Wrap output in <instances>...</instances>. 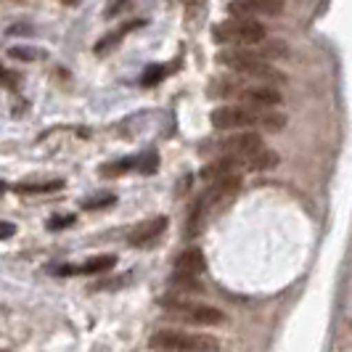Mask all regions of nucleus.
Masks as SVG:
<instances>
[{
	"instance_id": "nucleus-1",
	"label": "nucleus",
	"mask_w": 352,
	"mask_h": 352,
	"mask_svg": "<svg viewBox=\"0 0 352 352\" xmlns=\"http://www.w3.org/2000/svg\"><path fill=\"white\" fill-rule=\"evenodd\" d=\"M210 96L212 98H228L236 106H247V109H257V111H270L273 106L281 104V93L276 88H267V85L236 77V74L212 80Z\"/></svg>"
},
{
	"instance_id": "nucleus-2",
	"label": "nucleus",
	"mask_w": 352,
	"mask_h": 352,
	"mask_svg": "<svg viewBox=\"0 0 352 352\" xmlns=\"http://www.w3.org/2000/svg\"><path fill=\"white\" fill-rule=\"evenodd\" d=\"M217 64L230 69L236 77H244L252 82H260L267 88L283 85L286 77L281 69H276L270 61H265L263 56H257L254 51H244V48H223L217 51Z\"/></svg>"
},
{
	"instance_id": "nucleus-3",
	"label": "nucleus",
	"mask_w": 352,
	"mask_h": 352,
	"mask_svg": "<svg viewBox=\"0 0 352 352\" xmlns=\"http://www.w3.org/2000/svg\"><path fill=\"white\" fill-rule=\"evenodd\" d=\"M212 127L214 130H239L244 133V127H260L263 133H281L286 117L278 111H257V109H247V106L226 104L217 106L212 111Z\"/></svg>"
},
{
	"instance_id": "nucleus-4",
	"label": "nucleus",
	"mask_w": 352,
	"mask_h": 352,
	"mask_svg": "<svg viewBox=\"0 0 352 352\" xmlns=\"http://www.w3.org/2000/svg\"><path fill=\"white\" fill-rule=\"evenodd\" d=\"M212 37L228 48H244V51H252L263 43L267 32H265L263 21H254V19H239L230 16L228 21L217 24L212 30Z\"/></svg>"
},
{
	"instance_id": "nucleus-5",
	"label": "nucleus",
	"mask_w": 352,
	"mask_h": 352,
	"mask_svg": "<svg viewBox=\"0 0 352 352\" xmlns=\"http://www.w3.org/2000/svg\"><path fill=\"white\" fill-rule=\"evenodd\" d=\"M148 344L159 352H220V342L214 336L180 329H162L148 339Z\"/></svg>"
},
{
	"instance_id": "nucleus-6",
	"label": "nucleus",
	"mask_w": 352,
	"mask_h": 352,
	"mask_svg": "<svg viewBox=\"0 0 352 352\" xmlns=\"http://www.w3.org/2000/svg\"><path fill=\"white\" fill-rule=\"evenodd\" d=\"M159 305L175 318V320L191 323V326H220L226 320V316L217 307L201 305V302H191L186 300V297H164Z\"/></svg>"
},
{
	"instance_id": "nucleus-7",
	"label": "nucleus",
	"mask_w": 352,
	"mask_h": 352,
	"mask_svg": "<svg viewBox=\"0 0 352 352\" xmlns=\"http://www.w3.org/2000/svg\"><path fill=\"white\" fill-rule=\"evenodd\" d=\"M263 148H265L263 135H260V133H252V130H244V133H233L230 138L223 141V157L236 159V162L244 167V164H249Z\"/></svg>"
},
{
	"instance_id": "nucleus-8",
	"label": "nucleus",
	"mask_w": 352,
	"mask_h": 352,
	"mask_svg": "<svg viewBox=\"0 0 352 352\" xmlns=\"http://www.w3.org/2000/svg\"><path fill=\"white\" fill-rule=\"evenodd\" d=\"M207 267L204 252L201 249H186L183 254H177L175 260V278L180 283H194Z\"/></svg>"
},
{
	"instance_id": "nucleus-9",
	"label": "nucleus",
	"mask_w": 352,
	"mask_h": 352,
	"mask_svg": "<svg viewBox=\"0 0 352 352\" xmlns=\"http://www.w3.org/2000/svg\"><path fill=\"white\" fill-rule=\"evenodd\" d=\"M228 11L239 19H263V16H278L283 14V3L276 0H257V3H230Z\"/></svg>"
},
{
	"instance_id": "nucleus-10",
	"label": "nucleus",
	"mask_w": 352,
	"mask_h": 352,
	"mask_svg": "<svg viewBox=\"0 0 352 352\" xmlns=\"http://www.w3.org/2000/svg\"><path fill=\"white\" fill-rule=\"evenodd\" d=\"M164 228H167V217H151V220H146V223H141L138 228L133 230V233L127 236V241H130L133 247H143V244L154 241L159 233H164Z\"/></svg>"
},
{
	"instance_id": "nucleus-11",
	"label": "nucleus",
	"mask_w": 352,
	"mask_h": 352,
	"mask_svg": "<svg viewBox=\"0 0 352 352\" xmlns=\"http://www.w3.org/2000/svg\"><path fill=\"white\" fill-rule=\"evenodd\" d=\"M239 170H241V164H239L236 159L220 157V159H214V162H210V164L201 170V177H204L207 183H214V180H223V177L239 175Z\"/></svg>"
},
{
	"instance_id": "nucleus-12",
	"label": "nucleus",
	"mask_w": 352,
	"mask_h": 352,
	"mask_svg": "<svg viewBox=\"0 0 352 352\" xmlns=\"http://www.w3.org/2000/svg\"><path fill=\"white\" fill-rule=\"evenodd\" d=\"M117 265V257L111 254H104V257H93L85 265H74V267H61V276H69V273H80V276H101L106 270H111Z\"/></svg>"
},
{
	"instance_id": "nucleus-13",
	"label": "nucleus",
	"mask_w": 352,
	"mask_h": 352,
	"mask_svg": "<svg viewBox=\"0 0 352 352\" xmlns=\"http://www.w3.org/2000/svg\"><path fill=\"white\" fill-rule=\"evenodd\" d=\"M252 51L257 53V56H263L265 61H273V58H286L289 56V45L281 43V40H267L265 37L263 43L257 48H252Z\"/></svg>"
},
{
	"instance_id": "nucleus-14",
	"label": "nucleus",
	"mask_w": 352,
	"mask_h": 352,
	"mask_svg": "<svg viewBox=\"0 0 352 352\" xmlns=\"http://www.w3.org/2000/svg\"><path fill=\"white\" fill-rule=\"evenodd\" d=\"M276 164H278V154H276V151H270V148L265 146L263 151L252 159L247 167L249 170H254V173H267V170H273Z\"/></svg>"
},
{
	"instance_id": "nucleus-15",
	"label": "nucleus",
	"mask_w": 352,
	"mask_h": 352,
	"mask_svg": "<svg viewBox=\"0 0 352 352\" xmlns=\"http://www.w3.org/2000/svg\"><path fill=\"white\" fill-rule=\"evenodd\" d=\"M64 180H45V183H24L19 186V194H51V191H61Z\"/></svg>"
},
{
	"instance_id": "nucleus-16",
	"label": "nucleus",
	"mask_w": 352,
	"mask_h": 352,
	"mask_svg": "<svg viewBox=\"0 0 352 352\" xmlns=\"http://www.w3.org/2000/svg\"><path fill=\"white\" fill-rule=\"evenodd\" d=\"M8 56L16 58V61H40V58H45L48 53L40 51V48H32V45H16V48L8 51Z\"/></svg>"
},
{
	"instance_id": "nucleus-17",
	"label": "nucleus",
	"mask_w": 352,
	"mask_h": 352,
	"mask_svg": "<svg viewBox=\"0 0 352 352\" xmlns=\"http://www.w3.org/2000/svg\"><path fill=\"white\" fill-rule=\"evenodd\" d=\"M135 162L133 159H124V162H117V164H109V167H104V175L106 177H114V175H122L127 167H133Z\"/></svg>"
},
{
	"instance_id": "nucleus-18",
	"label": "nucleus",
	"mask_w": 352,
	"mask_h": 352,
	"mask_svg": "<svg viewBox=\"0 0 352 352\" xmlns=\"http://www.w3.org/2000/svg\"><path fill=\"white\" fill-rule=\"evenodd\" d=\"M111 201H114L111 194L93 196V199H85V201H82V207H85V210H96V207H106V204H111Z\"/></svg>"
},
{
	"instance_id": "nucleus-19",
	"label": "nucleus",
	"mask_w": 352,
	"mask_h": 352,
	"mask_svg": "<svg viewBox=\"0 0 352 352\" xmlns=\"http://www.w3.org/2000/svg\"><path fill=\"white\" fill-rule=\"evenodd\" d=\"M135 164L141 167V173H154V170H157V164H159V157L157 154H146V157H141Z\"/></svg>"
},
{
	"instance_id": "nucleus-20",
	"label": "nucleus",
	"mask_w": 352,
	"mask_h": 352,
	"mask_svg": "<svg viewBox=\"0 0 352 352\" xmlns=\"http://www.w3.org/2000/svg\"><path fill=\"white\" fill-rule=\"evenodd\" d=\"M72 223H74V217H72V214H67V217H53L51 223H48V228H67V226H72Z\"/></svg>"
},
{
	"instance_id": "nucleus-21",
	"label": "nucleus",
	"mask_w": 352,
	"mask_h": 352,
	"mask_svg": "<svg viewBox=\"0 0 352 352\" xmlns=\"http://www.w3.org/2000/svg\"><path fill=\"white\" fill-rule=\"evenodd\" d=\"M14 233H16V226H14V223H0V241L11 239Z\"/></svg>"
},
{
	"instance_id": "nucleus-22",
	"label": "nucleus",
	"mask_w": 352,
	"mask_h": 352,
	"mask_svg": "<svg viewBox=\"0 0 352 352\" xmlns=\"http://www.w3.org/2000/svg\"><path fill=\"white\" fill-rule=\"evenodd\" d=\"M162 74H164V69H157V67H154V69H148V72H146V77H143V82H146V85H154V82H157L159 77H162Z\"/></svg>"
},
{
	"instance_id": "nucleus-23",
	"label": "nucleus",
	"mask_w": 352,
	"mask_h": 352,
	"mask_svg": "<svg viewBox=\"0 0 352 352\" xmlns=\"http://www.w3.org/2000/svg\"><path fill=\"white\" fill-rule=\"evenodd\" d=\"M3 191H6V183H0V196H3Z\"/></svg>"
}]
</instances>
